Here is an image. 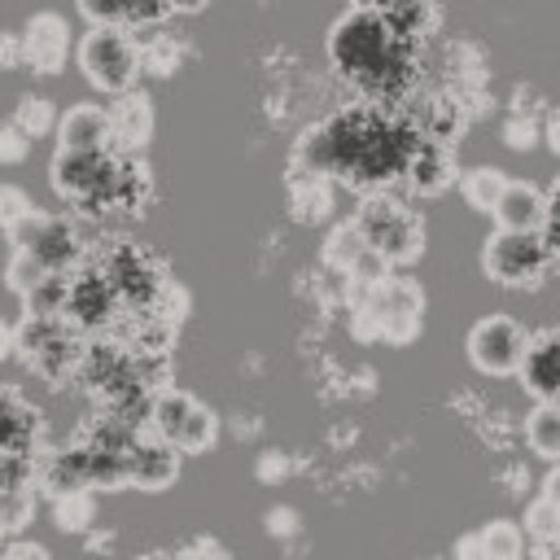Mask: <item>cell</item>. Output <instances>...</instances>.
Here are the masks:
<instances>
[{
  "label": "cell",
  "instance_id": "obj_1",
  "mask_svg": "<svg viewBox=\"0 0 560 560\" xmlns=\"http://www.w3.org/2000/svg\"><path fill=\"white\" fill-rule=\"evenodd\" d=\"M416 140L420 131L411 122L359 105L306 131L298 144V166L302 175H332L363 192H376L402 175Z\"/></svg>",
  "mask_w": 560,
  "mask_h": 560
},
{
  "label": "cell",
  "instance_id": "obj_2",
  "mask_svg": "<svg viewBox=\"0 0 560 560\" xmlns=\"http://www.w3.org/2000/svg\"><path fill=\"white\" fill-rule=\"evenodd\" d=\"M328 57L341 79L359 83L372 96H398L411 74V52L407 39L389 26L381 9H350L332 35H328Z\"/></svg>",
  "mask_w": 560,
  "mask_h": 560
},
{
  "label": "cell",
  "instance_id": "obj_3",
  "mask_svg": "<svg viewBox=\"0 0 560 560\" xmlns=\"http://www.w3.org/2000/svg\"><path fill=\"white\" fill-rule=\"evenodd\" d=\"M118 149H57L52 158V188L88 210H118Z\"/></svg>",
  "mask_w": 560,
  "mask_h": 560
},
{
  "label": "cell",
  "instance_id": "obj_4",
  "mask_svg": "<svg viewBox=\"0 0 560 560\" xmlns=\"http://www.w3.org/2000/svg\"><path fill=\"white\" fill-rule=\"evenodd\" d=\"M354 228H359L363 245L376 249L389 267L411 262L424 249V223L416 219V210H407L402 201H394L385 192H368V201L354 214Z\"/></svg>",
  "mask_w": 560,
  "mask_h": 560
},
{
  "label": "cell",
  "instance_id": "obj_5",
  "mask_svg": "<svg viewBox=\"0 0 560 560\" xmlns=\"http://www.w3.org/2000/svg\"><path fill=\"white\" fill-rule=\"evenodd\" d=\"M79 70L96 92H122L136 88L140 74V44L127 35V26L114 22H92V31L79 39Z\"/></svg>",
  "mask_w": 560,
  "mask_h": 560
},
{
  "label": "cell",
  "instance_id": "obj_6",
  "mask_svg": "<svg viewBox=\"0 0 560 560\" xmlns=\"http://www.w3.org/2000/svg\"><path fill=\"white\" fill-rule=\"evenodd\" d=\"M83 332L74 324H66L61 315H26L18 324V350L26 359V368L52 385L70 381V372H79L83 363Z\"/></svg>",
  "mask_w": 560,
  "mask_h": 560
},
{
  "label": "cell",
  "instance_id": "obj_7",
  "mask_svg": "<svg viewBox=\"0 0 560 560\" xmlns=\"http://www.w3.org/2000/svg\"><path fill=\"white\" fill-rule=\"evenodd\" d=\"M481 271L503 289H534L551 271V249H547L542 232L499 228L481 249Z\"/></svg>",
  "mask_w": 560,
  "mask_h": 560
},
{
  "label": "cell",
  "instance_id": "obj_8",
  "mask_svg": "<svg viewBox=\"0 0 560 560\" xmlns=\"http://www.w3.org/2000/svg\"><path fill=\"white\" fill-rule=\"evenodd\" d=\"M149 429L166 438L179 455H201L219 438V420L206 402H197L184 389H158L149 402Z\"/></svg>",
  "mask_w": 560,
  "mask_h": 560
},
{
  "label": "cell",
  "instance_id": "obj_9",
  "mask_svg": "<svg viewBox=\"0 0 560 560\" xmlns=\"http://www.w3.org/2000/svg\"><path fill=\"white\" fill-rule=\"evenodd\" d=\"M4 232H9L13 249H26L44 271H61V276H66V271L74 267V258H79V232H74L66 219L39 214L35 206H31L18 223H9Z\"/></svg>",
  "mask_w": 560,
  "mask_h": 560
},
{
  "label": "cell",
  "instance_id": "obj_10",
  "mask_svg": "<svg viewBox=\"0 0 560 560\" xmlns=\"http://www.w3.org/2000/svg\"><path fill=\"white\" fill-rule=\"evenodd\" d=\"M363 306H368V315H372L376 337H385V341H394V346H402V341H411V337L420 332L424 293H420L411 280H402V276H385V280L363 298Z\"/></svg>",
  "mask_w": 560,
  "mask_h": 560
},
{
  "label": "cell",
  "instance_id": "obj_11",
  "mask_svg": "<svg viewBox=\"0 0 560 560\" xmlns=\"http://www.w3.org/2000/svg\"><path fill=\"white\" fill-rule=\"evenodd\" d=\"M101 271H105V280L114 284V293H118V302H122V311H149V306H158V298L166 293V280H162V271L153 267V258L144 254V249H136V245H114L101 262H96Z\"/></svg>",
  "mask_w": 560,
  "mask_h": 560
},
{
  "label": "cell",
  "instance_id": "obj_12",
  "mask_svg": "<svg viewBox=\"0 0 560 560\" xmlns=\"http://www.w3.org/2000/svg\"><path fill=\"white\" fill-rule=\"evenodd\" d=\"M525 346L529 332L512 315H486L468 328V363L486 376H512L521 368Z\"/></svg>",
  "mask_w": 560,
  "mask_h": 560
},
{
  "label": "cell",
  "instance_id": "obj_13",
  "mask_svg": "<svg viewBox=\"0 0 560 560\" xmlns=\"http://www.w3.org/2000/svg\"><path fill=\"white\" fill-rule=\"evenodd\" d=\"M118 311H122V302H118V293H114V284L105 280L101 267H92V271L66 280L61 319L74 324L79 332H101V328H109Z\"/></svg>",
  "mask_w": 560,
  "mask_h": 560
},
{
  "label": "cell",
  "instance_id": "obj_14",
  "mask_svg": "<svg viewBox=\"0 0 560 560\" xmlns=\"http://www.w3.org/2000/svg\"><path fill=\"white\" fill-rule=\"evenodd\" d=\"M70 57V26L61 13H35L22 26V66L35 74H57Z\"/></svg>",
  "mask_w": 560,
  "mask_h": 560
},
{
  "label": "cell",
  "instance_id": "obj_15",
  "mask_svg": "<svg viewBox=\"0 0 560 560\" xmlns=\"http://www.w3.org/2000/svg\"><path fill=\"white\" fill-rule=\"evenodd\" d=\"M179 477V451L149 433V438H131L127 442V486L136 490H166Z\"/></svg>",
  "mask_w": 560,
  "mask_h": 560
},
{
  "label": "cell",
  "instance_id": "obj_16",
  "mask_svg": "<svg viewBox=\"0 0 560 560\" xmlns=\"http://www.w3.org/2000/svg\"><path fill=\"white\" fill-rule=\"evenodd\" d=\"M105 122H109V144L122 153H140L153 136V101L136 88L114 92V105H105Z\"/></svg>",
  "mask_w": 560,
  "mask_h": 560
},
{
  "label": "cell",
  "instance_id": "obj_17",
  "mask_svg": "<svg viewBox=\"0 0 560 560\" xmlns=\"http://www.w3.org/2000/svg\"><path fill=\"white\" fill-rule=\"evenodd\" d=\"M516 376H521V385L534 402L538 398H560V328L529 337Z\"/></svg>",
  "mask_w": 560,
  "mask_h": 560
},
{
  "label": "cell",
  "instance_id": "obj_18",
  "mask_svg": "<svg viewBox=\"0 0 560 560\" xmlns=\"http://www.w3.org/2000/svg\"><path fill=\"white\" fill-rule=\"evenodd\" d=\"M402 175H407V184H411L416 197H438V192H446L451 179H455L451 144L420 136L416 149H411V158H407V166H402Z\"/></svg>",
  "mask_w": 560,
  "mask_h": 560
},
{
  "label": "cell",
  "instance_id": "obj_19",
  "mask_svg": "<svg viewBox=\"0 0 560 560\" xmlns=\"http://www.w3.org/2000/svg\"><path fill=\"white\" fill-rule=\"evenodd\" d=\"M490 214H494V223H499V228H512V232H542V219H547V197H542L534 184L508 179Z\"/></svg>",
  "mask_w": 560,
  "mask_h": 560
},
{
  "label": "cell",
  "instance_id": "obj_20",
  "mask_svg": "<svg viewBox=\"0 0 560 560\" xmlns=\"http://www.w3.org/2000/svg\"><path fill=\"white\" fill-rule=\"evenodd\" d=\"M57 149H114V144H109L105 109L92 105V101L70 105V109L57 118Z\"/></svg>",
  "mask_w": 560,
  "mask_h": 560
},
{
  "label": "cell",
  "instance_id": "obj_21",
  "mask_svg": "<svg viewBox=\"0 0 560 560\" xmlns=\"http://www.w3.org/2000/svg\"><path fill=\"white\" fill-rule=\"evenodd\" d=\"M35 438H39V411L13 385H0V451H31Z\"/></svg>",
  "mask_w": 560,
  "mask_h": 560
},
{
  "label": "cell",
  "instance_id": "obj_22",
  "mask_svg": "<svg viewBox=\"0 0 560 560\" xmlns=\"http://www.w3.org/2000/svg\"><path fill=\"white\" fill-rule=\"evenodd\" d=\"M525 442L538 459L556 464L560 459V398H538L529 420H525Z\"/></svg>",
  "mask_w": 560,
  "mask_h": 560
},
{
  "label": "cell",
  "instance_id": "obj_23",
  "mask_svg": "<svg viewBox=\"0 0 560 560\" xmlns=\"http://www.w3.org/2000/svg\"><path fill=\"white\" fill-rule=\"evenodd\" d=\"M503 184H508V175H503L499 166H472V171L459 175V192H464V201H468L477 214H490V210H494Z\"/></svg>",
  "mask_w": 560,
  "mask_h": 560
},
{
  "label": "cell",
  "instance_id": "obj_24",
  "mask_svg": "<svg viewBox=\"0 0 560 560\" xmlns=\"http://www.w3.org/2000/svg\"><path fill=\"white\" fill-rule=\"evenodd\" d=\"M92 516H96V499L88 490H61V494H52V521H57V529L79 534V529L92 525Z\"/></svg>",
  "mask_w": 560,
  "mask_h": 560
},
{
  "label": "cell",
  "instance_id": "obj_25",
  "mask_svg": "<svg viewBox=\"0 0 560 560\" xmlns=\"http://www.w3.org/2000/svg\"><path fill=\"white\" fill-rule=\"evenodd\" d=\"M477 542H481V556H486V560H516V556L525 551V534H521V525H512V521H490V525H481Z\"/></svg>",
  "mask_w": 560,
  "mask_h": 560
},
{
  "label": "cell",
  "instance_id": "obj_26",
  "mask_svg": "<svg viewBox=\"0 0 560 560\" xmlns=\"http://www.w3.org/2000/svg\"><path fill=\"white\" fill-rule=\"evenodd\" d=\"M31 521H35V490L31 486L0 490V534H22Z\"/></svg>",
  "mask_w": 560,
  "mask_h": 560
},
{
  "label": "cell",
  "instance_id": "obj_27",
  "mask_svg": "<svg viewBox=\"0 0 560 560\" xmlns=\"http://www.w3.org/2000/svg\"><path fill=\"white\" fill-rule=\"evenodd\" d=\"M363 249H368V245H363V236H359V228H354V219H350V223H337V228L328 232V241H324V262H328L332 271H346Z\"/></svg>",
  "mask_w": 560,
  "mask_h": 560
},
{
  "label": "cell",
  "instance_id": "obj_28",
  "mask_svg": "<svg viewBox=\"0 0 560 560\" xmlns=\"http://www.w3.org/2000/svg\"><path fill=\"white\" fill-rule=\"evenodd\" d=\"M381 13L389 18V26H394L402 39H416V35L429 26V0H385Z\"/></svg>",
  "mask_w": 560,
  "mask_h": 560
},
{
  "label": "cell",
  "instance_id": "obj_29",
  "mask_svg": "<svg viewBox=\"0 0 560 560\" xmlns=\"http://www.w3.org/2000/svg\"><path fill=\"white\" fill-rule=\"evenodd\" d=\"M525 534H529L534 542L560 538V503H551L547 494H538V499L525 508Z\"/></svg>",
  "mask_w": 560,
  "mask_h": 560
},
{
  "label": "cell",
  "instance_id": "obj_30",
  "mask_svg": "<svg viewBox=\"0 0 560 560\" xmlns=\"http://www.w3.org/2000/svg\"><path fill=\"white\" fill-rule=\"evenodd\" d=\"M13 122L35 140V136H44V131H57V114H52V105L44 101V96H22V105H18V114H13Z\"/></svg>",
  "mask_w": 560,
  "mask_h": 560
},
{
  "label": "cell",
  "instance_id": "obj_31",
  "mask_svg": "<svg viewBox=\"0 0 560 560\" xmlns=\"http://www.w3.org/2000/svg\"><path fill=\"white\" fill-rule=\"evenodd\" d=\"M35 486V459L31 451H0V490Z\"/></svg>",
  "mask_w": 560,
  "mask_h": 560
},
{
  "label": "cell",
  "instance_id": "obj_32",
  "mask_svg": "<svg viewBox=\"0 0 560 560\" xmlns=\"http://www.w3.org/2000/svg\"><path fill=\"white\" fill-rule=\"evenodd\" d=\"M39 276H48V271H44V267H39V262H35V258H31L26 249H13L9 267H4V280H9V289H13L18 298H22V293H26V289H31V284H35Z\"/></svg>",
  "mask_w": 560,
  "mask_h": 560
},
{
  "label": "cell",
  "instance_id": "obj_33",
  "mask_svg": "<svg viewBox=\"0 0 560 560\" xmlns=\"http://www.w3.org/2000/svg\"><path fill=\"white\" fill-rule=\"evenodd\" d=\"M26 149H31V136H26L18 122H4V127H0V162L13 166V162L26 158Z\"/></svg>",
  "mask_w": 560,
  "mask_h": 560
},
{
  "label": "cell",
  "instance_id": "obj_34",
  "mask_svg": "<svg viewBox=\"0 0 560 560\" xmlns=\"http://www.w3.org/2000/svg\"><path fill=\"white\" fill-rule=\"evenodd\" d=\"M26 210H31V197H26L18 184H0V228L18 223Z\"/></svg>",
  "mask_w": 560,
  "mask_h": 560
},
{
  "label": "cell",
  "instance_id": "obj_35",
  "mask_svg": "<svg viewBox=\"0 0 560 560\" xmlns=\"http://www.w3.org/2000/svg\"><path fill=\"white\" fill-rule=\"evenodd\" d=\"M542 241H547L551 258H560V184H556V192H551V201H547V219H542Z\"/></svg>",
  "mask_w": 560,
  "mask_h": 560
},
{
  "label": "cell",
  "instance_id": "obj_36",
  "mask_svg": "<svg viewBox=\"0 0 560 560\" xmlns=\"http://www.w3.org/2000/svg\"><path fill=\"white\" fill-rule=\"evenodd\" d=\"M0 66H4V70L22 66V35H9V39H0Z\"/></svg>",
  "mask_w": 560,
  "mask_h": 560
},
{
  "label": "cell",
  "instance_id": "obj_37",
  "mask_svg": "<svg viewBox=\"0 0 560 560\" xmlns=\"http://www.w3.org/2000/svg\"><path fill=\"white\" fill-rule=\"evenodd\" d=\"M508 144H512V149H529V144H534V127H529V122H512V127H508Z\"/></svg>",
  "mask_w": 560,
  "mask_h": 560
},
{
  "label": "cell",
  "instance_id": "obj_38",
  "mask_svg": "<svg viewBox=\"0 0 560 560\" xmlns=\"http://www.w3.org/2000/svg\"><path fill=\"white\" fill-rule=\"evenodd\" d=\"M18 350V328L9 319H0V359H9Z\"/></svg>",
  "mask_w": 560,
  "mask_h": 560
},
{
  "label": "cell",
  "instance_id": "obj_39",
  "mask_svg": "<svg viewBox=\"0 0 560 560\" xmlns=\"http://www.w3.org/2000/svg\"><path fill=\"white\" fill-rule=\"evenodd\" d=\"M542 140H547V149L560 158V109L547 118V127H542Z\"/></svg>",
  "mask_w": 560,
  "mask_h": 560
},
{
  "label": "cell",
  "instance_id": "obj_40",
  "mask_svg": "<svg viewBox=\"0 0 560 560\" xmlns=\"http://www.w3.org/2000/svg\"><path fill=\"white\" fill-rule=\"evenodd\" d=\"M4 556H48V547L44 542H13V547H4Z\"/></svg>",
  "mask_w": 560,
  "mask_h": 560
},
{
  "label": "cell",
  "instance_id": "obj_41",
  "mask_svg": "<svg viewBox=\"0 0 560 560\" xmlns=\"http://www.w3.org/2000/svg\"><path fill=\"white\" fill-rule=\"evenodd\" d=\"M542 494H547L551 503H560V459L551 464V472H547V481H542Z\"/></svg>",
  "mask_w": 560,
  "mask_h": 560
},
{
  "label": "cell",
  "instance_id": "obj_42",
  "mask_svg": "<svg viewBox=\"0 0 560 560\" xmlns=\"http://www.w3.org/2000/svg\"><path fill=\"white\" fill-rule=\"evenodd\" d=\"M267 521H271V534H289L293 529V512H271Z\"/></svg>",
  "mask_w": 560,
  "mask_h": 560
},
{
  "label": "cell",
  "instance_id": "obj_43",
  "mask_svg": "<svg viewBox=\"0 0 560 560\" xmlns=\"http://www.w3.org/2000/svg\"><path fill=\"white\" fill-rule=\"evenodd\" d=\"M459 551H464V556H481V542H477V538H464Z\"/></svg>",
  "mask_w": 560,
  "mask_h": 560
},
{
  "label": "cell",
  "instance_id": "obj_44",
  "mask_svg": "<svg viewBox=\"0 0 560 560\" xmlns=\"http://www.w3.org/2000/svg\"><path fill=\"white\" fill-rule=\"evenodd\" d=\"M354 4H359V9H381L385 0H354Z\"/></svg>",
  "mask_w": 560,
  "mask_h": 560
},
{
  "label": "cell",
  "instance_id": "obj_45",
  "mask_svg": "<svg viewBox=\"0 0 560 560\" xmlns=\"http://www.w3.org/2000/svg\"><path fill=\"white\" fill-rule=\"evenodd\" d=\"M0 538H4V534H0Z\"/></svg>",
  "mask_w": 560,
  "mask_h": 560
}]
</instances>
